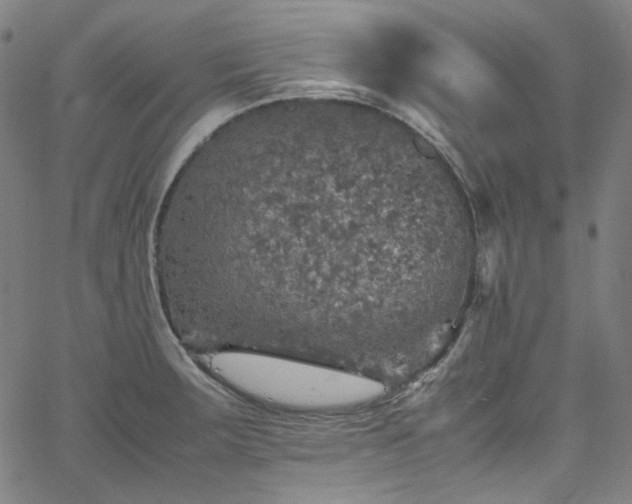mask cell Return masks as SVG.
I'll list each match as a JSON object with an SVG mask.
<instances>
[{
  "instance_id": "1",
  "label": "cell",
  "mask_w": 632,
  "mask_h": 504,
  "mask_svg": "<svg viewBox=\"0 0 632 504\" xmlns=\"http://www.w3.org/2000/svg\"><path fill=\"white\" fill-rule=\"evenodd\" d=\"M211 370L252 396L297 404H330L356 396L363 378L344 371L272 355L221 351L205 355Z\"/></svg>"
}]
</instances>
